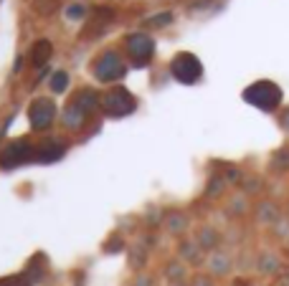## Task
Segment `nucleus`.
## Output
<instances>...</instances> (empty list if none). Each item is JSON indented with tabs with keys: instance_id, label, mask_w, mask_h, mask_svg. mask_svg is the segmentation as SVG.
<instances>
[{
	"instance_id": "9d476101",
	"label": "nucleus",
	"mask_w": 289,
	"mask_h": 286,
	"mask_svg": "<svg viewBox=\"0 0 289 286\" xmlns=\"http://www.w3.org/2000/svg\"><path fill=\"white\" fill-rule=\"evenodd\" d=\"M51 86H54V91H64V89L69 86V76L64 71H56L54 79H51Z\"/></svg>"
},
{
	"instance_id": "f257e3e1",
	"label": "nucleus",
	"mask_w": 289,
	"mask_h": 286,
	"mask_svg": "<svg viewBox=\"0 0 289 286\" xmlns=\"http://www.w3.org/2000/svg\"><path fill=\"white\" fill-rule=\"evenodd\" d=\"M244 99H246L249 104L264 109V112H272V109L282 101V91H279V86L272 84V81H259V84H254V86H249V89L244 91Z\"/></svg>"
},
{
	"instance_id": "f03ea898",
	"label": "nucleus",
	"mask_w": 289,
	"mask_h": 286,
	"mask_svg": "<svg viewBox=\"0 0 289 286\" xmlns=\"http://www.w3.org/2000/svg\"><path fill=\"white\" fill-rule=\"evenodd\" d=\"M201 73H203V66L193 54H178L173 59V76L180 84H196L201 79Z\"/></svg>"
},
{
	"instance_id": "9b49d317",
	"label": "nucleus",
	"mask_w": 289,
	"mask_h": 286,
	"mask_svg": "<svg viewBox=\"0 0 289 286\" xmlns=\"http://www.w3.org/2000/svg\"><path fill=\"white\" fill-rule=\"evenodd\" d=\"M0 286H31V284H28L23 276H18V279L13 276V279H3V281H0Z\"/></svg>"
},
{
	"instance_id": "423d86ee",
	"label": "nucleus",
	"mask_w": 289,
	"mask_h": 286,
	"mask_svg": "<svg viewBox=\"0 0 289 286\" xmlns=\"http://www.w3.org/2000/svg\"><path fill=\"white\" fill-rule=\"evenodd\" d=\"M28 114H31L33 129H49L51 122H54V117H56V107H54L51 99H36L31 104V112Z\"/></svg>"
},
{
	"instance_id": "20e7f679",
	"label": "nucleus",
	"mask_w": 289,
	"mask_h": 286,
	"mask_svg": "<svg viewBox=\"0 0 289 286\" xmlns=\"http://www.w3.org/2000/svg\"><path fill=\"white\" fill-rule=\"evenodd\" d=\"M33 157H36V149L26 142V140H18V142L8 144L0 152V165L3 167H13V165H23V162H28Z\"/></svg>"
},
{
	"instance_id": "6e6552de",
	"label": "nucleus",
	"mask_w": 289,
	"mask_h": 286,
	"mask_svg": "<svg viewBox=\"0 0 289 286\" xmlns=\"http://www.w3.org/2000/svg\"><path fill=\"white\" fill-rule=\"evenodd\" d=\"M59 157H64V144L43 142L36 149V157L33 160H38V162H56Z\"/></svg>"
},
{
	"instance_id": "f8f14e48",
	"label": "nucleus",
	"mask_w": 289,
	"mask_h": 286,
	"mask_svg": "<svg viewBox=\"0 0 289 286\" xmlns=\"http://www.w3.org/2000/svg\"><path fill=\"white\" fill-rule=\"evenodd\" d=\"M69 15H71V18H79V15H84V8H81V5H71Z\"/></svg>"
},
{
	"instance_id": "0eeeda50",
	"label": "nucleus",
	"mask_w": 289,
	"mask_h": 286,
	"mask_svg": "<svg viewBox=\"0 0 289 286\" xmlns=\"http://www.w3.org/2000/svg\"><path fill=\"white\" fill-rule=\"evenodd\" d=\"M127 51H130V56H132L137 64L150 61V56H152V38L144 36V33L130 36V38H127Z\"/></svg>"
},
{
	"instance_id": "7ed1b4c3",
	"label": "nucleus",
	"mask_w": 289,
	"mask_h": 286,
	"mask_svg": "<svg viewBox=\"0 0 289 286\" xmlns=\"http://www.w3.org/2000/svg\"><path fill=\"white\" fill-rule=\"evenodd\" d=\"M104 109L112 117H125V114H130L135 109V96L127 89H114V91H109L104 96Z\"/></svg>"
},
{
	"instance_id": "1a4fd4ad",
	"label": "nucleus",
	"mask_w": 289,
	"mask_h": 286,
	"mask_svg": "<svg viewBox=\"0 0 289 286\" xmlns=\"http://www.w3.org/2000/svg\"><path fill=\"white\" fill-rule=\"evenodd\" d=\"M49 56H51V43H49V41H38V43L33 46V56H31V61H33L36 66H41V64H46Z\"/></svg>"
},
{
	"instance_id": "39448f33",
	"label": "nucleus",
	"mask_w": 289,
	"mask_h": 286,
	"mask_svg": "<svg viewBox=\"0 0 289 286\" xmlns=\"http://www.w3.org/2000/svg\"><path fill=\"white\" fill-rule=\"evenodd\" d=\"M122 73H125V64H122V59H119L114 51L104 54V56L94 64V76H97L99 81H114V79H119Z\"/></svg>"
}]
</instances>
